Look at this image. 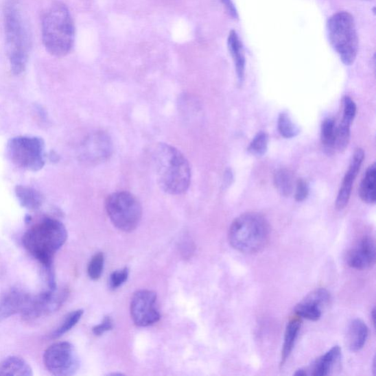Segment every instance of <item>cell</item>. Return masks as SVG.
<instances>
[{"instance_id":"cell-25","label":"cell","mask_w":376,"mask_h":376,"mask_svg":"<svg viewBox=\"0 0 376 376\" xmlns=\"http://www.w3.org/2000/svg\"><path fill=\"white\" fill-rule=\"evenodd\" d=\"M83 315V310L73 311L62 322L60 326L51 333L52 338H58L75 327Z\"/></svg>"},{"instance_id":"cell-26","label":"cell","mask_w":376,"mask_h":376,"mask_svg":"<svg viewBox=\"0 0 376 376\" xmlns=\"http://www.w3.org/2000/svg\"><path fill=\"white\" fill-rule=\"evenodd\" d=\"M336 124L333 119L328 118L322 121L321 125V141L326 148H333L336 137Z\"/></svg>"},{"instance_id":"cell-16","label":"cell","mask_w":376,"mask_h":376,"mask_svg":"<svg viewBox=\"0 0 376 376\" xmlns=\"http://www.w3.org/2000/svg\"><path fill=\"white\" fill-rule=\"evenodd\" d=\"M364 159V152L362 149L355 151L351 161L349 170L344 177L343 182L339 191L336 208L339 211L343 210L350 200L353 185L360 171L362 164Z\"/></svg>"},{"instance_id":"cell-6","label":"cell","mask_w":376,"mask_h":376,"mask_svg":"<svg viewBox=\"0 0 376 376\" xmlns=\"http://www.w3.org/2000/svg\"><path fill=\"white\" fill-rule=\"evenodd\" d=\"M327 27L331 45L343 64H353L357 58L359 41L353 16L346 12L333 14L329 19Z\"/></svg>"},{"instance_id":"cell-18","label":"cell","mask_w":376,"mask_h":376,"mask_svg":"<svg viewBox=\"0 0 376 376\" xmlns=\"http://www.w3.org/2000/svg\"><path fill=\"white\" fill-rule=\"evenodd\" d=\"M15 194L23 207L30 211H36L43 207L45 198L35 188L25 185H16Z\"/></svg>"},{"instance_id":"cell-35","label":"cell","mask_w":376,"mask_h":376,"mask_svg":"<svg viewBox=\"0 0 376 376\" xmlns=\"http://www.w3.org/2000/svg\"><path fill=\"white\" fill-rule=\"evenodd\" d=\"M222 1L224 5V7L226 8L228 14L231 15L233 19H237L238 18V14L232 0H222Z\"/></svg>"},{"instance_id":"cell-9","label":"cell","mask_w":376,"mask_h":376,"mask_svg":"<svg viewBox=\"0 0 376 376\" xmlns=\"http://www.w3.org/2000/svg\"><path fill=\"white\" fill-rule=\"evenodd\" d=\"M44 363L47 370L56 376L75 375L80 367L77 351L68 342L51 344L45 352Z\"/></svg>"},{"instance_id":"cell-28","label":"cell","mask_w":376,"mask_h":376,"mask_svg":"<svg viewBox=\"0 0 376 376\" xmlns=\"http://www.w3.org/2000/svg\"><path fill=\"white\" fill-rule=\"evenodd\" d=\"M351 124L342 121L336 129V141H334L333 148L341 152L346 149L351 134Z\"/></svg>"},{"instance_id":"cell-27","label":"cell","mask_w":376,"mask_h":376,"mask_svg":"<svg viewBox=\"0 0 376 376\" xmlns=\"http://www.w3.org/2000/svg\"><path fill=\"white\" fill-rule=\"evenodd\" d=\"M278 129L282 137L286 139L294 138L297 137L300 132L298 128L292 122L289 115L286 113H282L279 115Z\"/></svg>"},{"instance_id":"cell-23","label":"cell","mask_w":376,"mask_h":376,"mask_svg":"<svg viewBox=\"0 0 376 376\" xmlns=\"http://www.w3.org/2000/svg\"><path fill=\"white\" fill-rule=\"evenodd\" d=\"M375 164L369 167L360 187L361 200L367 204H374L376 200L375 188Z\"/></svg>"},{"instance_id":"cell-19","label":"cell","mask_w":376,"mask_h":376,"mask_svg":"<svg viewBox=\"0 0 376 376\" xmlns=\"http://www.w3.org/2000/svg\"><path fill=\"white\" fill-rule=\"evenodd\" d=\"M228 47L235 62L238 81L242 83L245 77L246 58L242 40L235 30L228 35Z\"/></svg>"},{"instance_id":"cell-3","label":"cell","mask_w":376,"mask_h":376,"mask_svg":"<svg viewBox=\"0 0 376 376\" xmlns=\"http://www.w3.org/2000/svg\"><path fill=\"white\" fill-rule=\"evenodd\" d=\"M44 46L54 57L67 56L75 43V27L68 7L62 2L52 3L41 19Z\"/></svg>"},{"instance_id":"cell-8","label":"cell","mask_w":376,"mask_h":376,"mask_svg":"<svg viewBox=\"0 0 376 376\" xmlns=\"http://www.w3.org/2000/svg\"><path fill=\"white\" fill-rule=\"evenodd\" d=\"M106 211L111 222L123 232L130 233L139 226L142 207L137 198L128 192H117L108 197Z\"/></svg>"},{"instance_id":"cell-14","label":"cell","mask_w":376,"mask_h":376,"mask_svg":"<svg viewBox=\"0 0 376 376\" xmlns=\"http://www.w3.org/2000/svg\"><path fill=\"white\" fill-rule=\"evenodd\" d=\"M30 295L19 288H10L0 296V322L18 313L23 314L25 310Z\"/></svg>"},{"instance_id":"cell-33","label":"cell","mask_w":376,"mask_h":376,"mask_svg":"<svg viewBox=\"0 0 376 376\" xmlns=\"http://www.w3.org/2000/svg\"><path fill=\"white\" fill-rule=\"evenodd\" d=\"M309 185L307 181L301 179L296 183L295 198L297 202L306 200L309 194Z\"/></svg>"},{"instance_id":"cell-4","label":"cell","mask_w":376,"mask_h":376,"mask_svg":"<svg viewBox=\"0 0 376 376\" xmlns=\"http://www.w3.org/2000/svg\"><path fill=\"white\" fill-rule=\"evenodd\" d=\"M67 228L57 219L45 218L25 233L23 246L45 269L51 268L54 257L67 242Z\"/></svg>"},{"instance_id":"cell-30","label":"cell","mask_w":376,"mask_h":376,"mask_svg":"<svg viewBox=\"0 0 376 376\" xmlns=\"http://www.w3.org/2000/svg\"><path fill=\"white\" fill-rule=\"evenodd\" d=\"M104 257L102 253L94 255L88 266V274L93 280L100 278L104 268Z\"/></svg>"},{"instance_id":"cell-22","label":"cell","mask_w":376,"mask_h":376,"mask_svg":"<svg viewBox=\"0 0 376 376\" xmlns=\"http://www.w3.org/2000/svg\"><path fill=\"white\" fill-rule=\"evenodd\" d=\"M300 328L301 319L298 316L296 318H292L287 323L285 334L283 349H282L281 351V366L284 365L290 357L292 349H294Z\"/></svg>"},{"instance_id":"cell-20","label":"cell","mask_w":376,"mask_h":376,"mask_svg":"<svg viewBox=\"0 0 376 376\" xmlns=\"http://www.w3.org/2000/svg\"><path fill=\"white\" fill-rule=\"evenodd\" d=\"M368 338V327L360 319H355L350 323L348 331V346L351 351H360Z\"/></svg>"},{"instance_id":"cell-24","label":"cell","mask_w":376,"mask_h":376,"mask_svg":"<svg viewBox=\"0 0 376 376\" xmlns=\"http://www.w3.org/2000/svg\"><path fill=\"white\" fill-rule=\"evenodd\" d=\"M274 183L278 192L281 196H289L294 191V176L287 169H279L276 172Z\"/></svg>"},{"instance_id":"cell-31","label":"cell","mask_w":376,"mask_h":376,"mask_svg":"<svg viewBox=\"0 0 376 376\" xmlns=\"http://www.w3.org/2000/svg\"><path fill=\"white\" fill-rule=\"evenodd\" d=\"M343 117L344 121L351 124L357 114V106L353 100L349 97H344L343 99Z\"/></svg>"},{"instance_id":"cell-37","label":"cell","mask_w":376,"mask_h":376,"mask_svg":"<svg viewBox=\"0 0 376 376\" xmlns=\"http://www.w3.org/2000/svg\"><path fill=\"white\" fill-rule=\"evenodd\" d=\"M49 158L51 161H57L58 160V156L56 153L51 152L49 154Z\"/></svg>"},{"instance_id":"cell-21","label":"cell","mask_w":376,"mask_h":376,"mask_svg":"<svg viewBox=\"0 0 376 376\" xmlns=\"http://www.w3.org/2000/svg\"><path fill=\"white\" fill-rule=\"evenodd\" d=\"M0 375L32 376L33 369L23 358L9 357L0 364Z\"/></svg>"},{"instance_id":"cell-39","label":"cell","mask_w":376,"mask_h":376,"mask_svg":"<svg viewBox=\"0 0 376 376\" xmlns=\"http://www.w3.org/2000/svg\"><path fill=\"white\" fill-rule=\"evenodd\" d=\"M373 372H374V374H375V358H374L373 360Z\"/></svg>"},{"instance_id":"cell-29","label":"cell","mask_w":376,"mask_h":376,"mask_svg":"<svg viewBox=\"0 0 376 376\" xmlns=\"http://www.w3.org/2000/svg\"><path fill=\"white\" fill-rule=\"evenodd\" d=\"M268 135L265 132H259L257 134L248 146V152L257 156L264 155L268 150Z\"/></svg>"},{"instance_id":"cell-36","label":"cell","mask_w":376,"mask_h":376,"mask_svg":"<svg viewBox=\"0 0 376 376\" xmlns=\"http://www.w3.org/2000/svg\"><path fill=\"white\" fill-rule=\"evenodd\" d=\"M307 371L306 369H300V370H298L296 373H295V375H298V376H305V375H307Z\"/></svg>"},{"instance_id":"cell-38","label":"cell","mask_w":376,"mask_h":376,"mask_svg":"<svg viewBox=\"0 0 376 376\" xmlns=\"http://www.w3.org/2000/svg\"><path fill=\"white\" fill-rule=\"evenodd\" d=\"M371 317H372V319H373V325H375V308L372 311Z\"/></svg>"},{"instance_id":"cell-2","label":"cell","mask_w":376,"mask_h":376,"mask_svg":"<svg viewBox=\"0 0 376 376\" xmlns=\"http://www.w3.org/2000/svg\"><path fill=\"white\" fill-rule=\"evenodd\" d=\"M152 162L156 180L164 192L180 195L187 191L191 168L180 151L171 145L161 143L154 150Z\"/></svg>"},{"instance_id":"cell-11","label":"cell","mask_w":376,"mask_h":376,"mask_svg":"<svg viewBox=\"0 0 376 376\" xmlns=\"http://www.w3.org/2000/svg\"><path fill=\"white\" fill-rule=\"evenodd\" d=\"M67 296V291H58V289H49L36 296H30L28 305L22 315L28 320L49 315L64 304Z\"/></svg>"},{"instance_id":"cell-32","label":"cell","mask_w":376,"mask_h":376,"mask_svg":"<svg viewBox=\"0 0 376 376\" xmlns=\"http://www.w3.org/2000/svg\"><path fill=\"white\" fill-rule=\"evenodd\" d=\"M129 270L127 268L115 271L110 278L109 286L112 290H116L121 286L128 279Z\"/></svg>"},{"instance_id":"cell-17","label":"cell","mask_w":376,"mask_h":376,"mask_svg":"<svg viewBox=\"0 0 376 376\" xmlns=\"http://www.w3.org/2000/svg\"><path fill=\"white\" fill-rule=\"evenodd\" d=\"M341 349L340 346H333L325 355L317 359L307 371L308 375L314 376H325L331 373L334 366L341 358Z\"/></svg>"},{"instance_id":"cell-12","label":"cell","mask_w":376,"mask_h":376,"mask_svg":"<svg viewBox=\"0 0 376 376\" xmlns=\"http://www.w3.org/2000/svg\"><path fill=\"white\" fill-rule=\"evenodd\" d=\"M113 153V143L109 135L103 132H94L82 143L80 158L90 165L106 161Z\"/></svg>"},{"instance_id":"cell-7","label":"cell","mask_w":376,"mask_h":376,"mask_svg":"<svg viewBox=\"0 0 376 376\" xmlns=\"http://www.w3.org/2000/svg\"><path fill=\"white\" fill-rule=\"evenodd\" d=\"M6 151L10 161L20 169L37 172L45 165V142L41 138L27 135L12 138L7 143Z\"/></svg>"},{"instance_id":"cell-5","label":"cell","mask_w":376,"mask_h":376,"mask_svg":"<svg viewBox=\"0 0 376 376\" xmlns=\"http://www.w3.org/2000/svg\"><path fill=\"white\" fill-rule=\"evenodd\" d=\"M270 227L266 218L256 213L239 216L228 231V242L239 252L255 254L267 245Z\"/></svg>"},{"instance_id":"cell-34","label":"cell","mask_w":376,"mask_h":376,"mask_svg":"<svg viewBox=\"0 0 376 376\" xmlns=\"http://www.w3.org/2000/svg\"><path fill=\"white\" fill-rule=\"evenodd\" d=\"M113 320L110 317L104 318L100 325L93 328V332L95 336H100L104 333L113 329Z\"/></svg>"},{"instance_id":"cell-10","label":"cell","mask_w":376,"mask_h":376,"mask_svg":"<svg viewBox=\"0 0 376 376\" xmlns=\"http://www.w3.org/2000/svg\"><path fill=\"white\" fill-rule=\"evenodd\" d=\"M156 301V294L152 290H142L135 292L130 305L131 317L135 325L146 327L160 320Z\"/></svg>"},{"instance_id":"cell-13","label":"cell","mask_w":376,"mask_h":376,"mask_svg":"<svg viewBox=\"0 0 376 376\" xmlns=\"http://www.w3.org/2000/svg\"><path fill=\"white\" fill-rule=\"evenodd\" d=\"M330 300L328 290L323 288L316 290L296 306V315L300 318L317 321L321 318L322 309L329 304Z\"/></svg>"},{"instance_id":"cell-15","label":"cell","mask_w":376,"mask_h":376,"mask_svg":"<svg viewBox=\"0 0 376 376\" xmlns=\"http://www.w3.org/2000/svg\"><path fill=\"white\" fill-rule=\"evenodd\" d=\"M375 262V245L371 237H362L348 254L347 263L354 269L364 270L372 267Z\"/></svg>"},{"instance_id":"cell-1","label":"cell","mask_w":376,"mask_h":376,"mask_svg":"<svg viewBox=\"0 0 376 376\" xmlns=\"http://www.w3.org/2000/svg\"><path fill=\"white\" fill-rule=\"evenodd\" d=\"M5 47L10 69L14 75L27 69L31 49V37L19 0H7L4 7Z\"/></svg>"}]
</instances>
